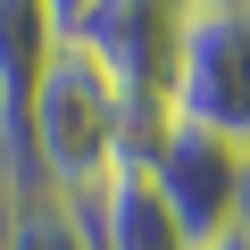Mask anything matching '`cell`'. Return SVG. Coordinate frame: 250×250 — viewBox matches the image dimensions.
<instances>
[{
    "mask_svg": "<svg viewBox=\"0 0 250 250\" xmlns=\"http://www.w3.org/2000/svg\"><path fill=\"white\" fill-rule=\"evenodd\" d=\"M175 25L184 9H167V0H50V42L92 59L134 108H159V117L175 75Z\"/></svg>",
    "mask_w": 250,
    "mask_h": 250,
    "instance_id": "obj_3",
    "label": "cell"
},
{
    "mask_svg": "<svg viewBox=\"0 0 250 250\" xmlns=\"http://www.w3.org/2000/svg\"><path fill=\"white\" fill-rule=\"evenodd\" d=\"M83 225H92V250H192V242L175 233V217L159 208L142 159H125V167L83 200Z\"/></svg>",
    "mask_w": 250,
    "mask_h": 250,
    "instance_id": "obj_5",
    "label": "cell"
},
{
    "mask_svg": "<svg viewBox=\"0 0 250 250\" xmlns=\"http://www.w3.org/2000/svg\"><path fill=\"white\" fill-rule=\"evenodd\" d=\"M0 250H92V225H83V200H59L50 184H9L0 200Z\"/></svg>",
    "mask_w": 250,
    "mask_h": 250,
    "instance_id": "obj_7",
    "label": "cell"
},
{
    "mask_svg": "<svg viewBox=\"0 0 250 250\" xmlns=\"http://www.w3.org/2000/svg\"><path fill=\"white\" fill-rule=\"evenodd\" d=\"M167 125L217 134L225 150L250 159V0H184Z\"/></svg>",
    "mask_w": 250,
    "mask_h": 250,
    "instance_id": "obj_2",
    "label": "cell"
},
{
    "mask_svg": "<svg viewBox=\"0 0 250 250\" xmlns=\"http://www.w3.org/2000/svg\"><path fill=\"white\" fill-rule=\"evenodd\" d=\"M150 134H159V108H134L67 42L42 50V75L17 108V150H25L34 184H50L59 200H92L125 159L150 150Z\"/></svg>",
    "mask_w": 250,
    "mask_h": 250,
    "instance_id": "obj_1",
    "label": "cell"
},
{
    "mask_svg": "<svg viewBox=\"0 0 250 250\" xmlns=\"http://www.w3.org/2000/svg\"><path fill=\"white\" fill-rule=\"evenodd\" d=\"M142 175H150L159 208L175 217V233L192 250L242 233V217H250V159L225 150L217 134H192V125H167L159 117V134L142 150Z\"/></svg>",
    "mask_w": 250,
    "mask_h": 250,
    "instance_id": "obj_4",
    "label": "cell"
},
{
    "mask_svg": "<svg viewBox=\"0 0 250 250\" xmlns=\"http://www.w3.org/2000/svg\"><path fill=\"white\" fill-rule=\"evenodd\" d=\"M208 250H250V233H225V242H208Z\"/></svg>",
    "mask_w": 250,
    "mask_h": 250,
    "instance_id": "obj_8",
    "label": "cell"
},
{
    "mask_svg": "<svg viewBox=\"0 0 250 250\" xmlns=\"http://www.w3.org/2000/svg\"><path fill=\"white\" fill-rule=\"evenodd\" d=\"M50 50V0H0V150H17V108Z\"/></svg>",
    "mask_w": 250,
    "mask_h": 250,
    "instance_id": "obj_6",
    "label": "cell"
}]
</instances>
